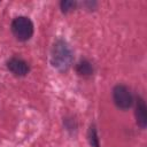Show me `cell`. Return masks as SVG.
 Listing matches in <instances>:
<instances>
[{
    "instance_id": "8",
    "label": "cell",
    "mask_w": 147,
    "mask_h": 147,
    "mask_svg": "<svg viewBox=\"0 0 147 147\" xmlns=\"http://www.w3.org/2000/svg\"><path fill=\"white\" fill-rule=\"evenodd\" d=\"M76 6V2L74 1H62L61 2V8L63 11H69L71 9H74Z\"/></svg>"
},
{
    "instance_id": "2",
    "label": "cell",
    "mask_w": 147,
    "mask_h": 147,
    "mask_svg": "<svg viewBox=\"0 0 147 147\" xmlns=\"http://www.w3.org/2000/svg\"><path fill=\"white\" fill-rule=\"evenodd\" d=\"M11 31L18 40L25 41V40H29L33 33V24L28 17L20 16L13 21Z\"/></svg>"
},
{
    "instance_id": "5",
    "label": "cell",
    "mask_w": 147,
    "mask_h": 147,
    "mask_svg": "<svg viewBox=\"0 0 147 147\" xmlns=\"http://www.w3.org/2000/svg\"><path fill=\"white\" fill-rule=\"evenodd\" d=\"M136 119H137V124L141 129H145L146 127V124H147V108H146V103H145L144 99L140 98V96L137 100Z\"/></svg>"
},
{
    "instance_id": "7",
    "label": "cell",
    "mask_w": 147,
    "mask_h": 147,
    "mask_svg": "<svg viewBox=\"0 0 147 147\" xmlns=\"http://www.w3.org/2000/svg\"><path fill=\"white\" fill-rule=\"evenodd\" d=\"M88 140H90V145L92 147H100V144H99V138H98V134H96V130H95V126L92 125L88 130Z\"/></svg>"
},
{
    "instance_id": "4",
    "label": "cell",
    "mask_w": 147,
    "mask_h": 147,
    "mask_svg": "<svg viewBox=\"0 0 147 147\" xmlns=\"http://www.w3.org/2000/svg\"><path fill=\"white\" fill-rule=\"evenodd\" d=\"M8 69L16 76H25L29 72V65L28 63L18 57H11L7 62Z\"/></svg>"
},
{
    "instance_id": "3",
    "label": "cell",
    "mask_w": 147,
    "mask_h": 147,
    "mask_svg": "<svg viewBox=\"0 0 147 147\" xmlns=\"http://www.w3.org/2000/svg\"><path fill=\"white\" fill-rule=\"evenodd\" d=\"M113 98L116 103V106L121 109H127L132 106L133 99L130 90L124 85H117L115 86L113 91Z\"/></svg>"
},
{
    "instance_id": "1",
    "label": "cell",
    "mask_w": 147,
    "mask_h": 147,
    "mask_svg": "<svg viewBox=\"0 0 147 147\" xmlns=\"http://www.w3.org/2000/svg\"><path fill=\"white\" fill-rule=\"evenodd\" d=\"M51 62L60 71H67L72 63V52L70 46L62 39L57 40L51 53Z\"/></svg>"
},
{
    "instance_id": "6",
    "label": "cell",
    "mask_w": 147,
    "mask_h": 147,
    "mask_svg": "<svg viewBox=\"0 0 147 147\" xmlns=\"http://www.w3.org/2000/svg\"><path fill=\"white\" fill-rule=\"evenodd\" d=\"M77 72L79 74V75H82V76H90V75H92V72H93V68H92V64L88 62V61H86V60H84V61H80L78 64H77Z\"/></svg>"
}]
</instances>
